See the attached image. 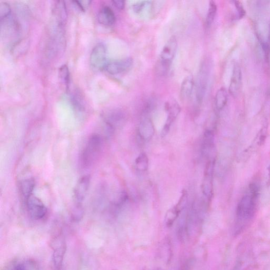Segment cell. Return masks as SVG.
<instances>
[{
	"instance_id": "1",
	"label": "cell",
	"mask_w": 270,
	"mask_h": 270,
	"mask_svg": "<svg viewBox=\"0 0 270 270\" xmlns=\"http://www.w3.org/2000/svg\"><path fill=\"white\" fill-rule=\"evenodd\" d=\"M259 193V187L256 184L250 186L249 194L244 195L239 202L236 211L237 226L236 234L240 233L253 218L256 207V201Z\"/></svg>"
},
{
	"instance_id": "2",
	"label": "cell",
	"mask_w": 270,
	"mask_h": 270,
	"mask_svg": "<svg viewBox=\"0 0 270 270\" xmlns=\"http://www.w3.org/2000/svg\"><path fill=\"white\" fill-rule=\"evenodd\" d=\"M102 147V139L98 134L89 137L79 157V164L82 169H87L93 165L99 158Z\"/></svg>"
},
{
	"instance_id": "3",
	"label": "cell",
	"mask_w": 270,
	"mask_h": 270,
	"mask_svg": "<svg viewBox=\"0 0 270 270\" xmlns=\"http://www.w3.org/2000/svg\"><path fill=\"white\" fill-rule=\"evenodd\" d=\"M178 41L171 37L164 46L156 64V72L159 75H167L170 69L178 49Z\"/></svg>"
},
{
	"instance_id": "4",
	"label": "cell",
	"mask_w": 270,
	"mask_h": 270,
	"mask_svg": "<svg viewBox=\"0 0 270 270\" xmlns=\"http://www.w3.org/2000/svg\"><path fill=\"white\" fill-rule=\"evenodd\" d=\"M210 72V63L207 59L202 61L197 74L195 86L196 100L201 104L206 92Z\"/></svg>"
},
{
	"instance_id": "5",
	"label": "cell",
	"mask_w": 270,
	"mask_h": 270,
	"mask_svg": "<svg viewBox=\"0 0 270 270\" xmlns=\"http://www.w3.org/2000/svg\"><path fill=\"white\" fill-rule=\"evenodd\" d=\"M52 245V263L53 270H61L67 250V245L62 231L56 234Z\"/></svg>"
},
{
	"instance_id": "6",
	"label": "cell",
	"mask_w": 270,
	"mask_h": 270,
	"mask_svg": "<svg viewBox=\"0 0 270 270\" xmlns=\"http://www.w3.org/2000/svg\"><path fill=\"white\" fill-rule=\"evenodd\" d=\"M29 217L34 221H41L48 214V209L40 198L33 194L25 199Z\"/></svg>"
},
{
	"instance_id": "7",
	"label": "cell",
	"mask_w": 270,
	"mask_h": 270,
	"mask_svg": "<svg viewBox=\"0 0 270 270\" xmlns=\"http://www.w3.org/2000/svg\"><path fill=\"white\" fill-rule=\"evenodd\" d=\"M107 49L101 43L96 44L91 51L90 56V65L95 71L104 69L107 64Z\"/></svg>"
},
{
	"instance_id": "8",
	"label": "cell",
	"mask_w": 270,
	"mask_h": 270,
	"mask_svg": "<svg viewBox=\"0 0 270 270\" xmlns=\"http://www.w3.org/2000/svg\"><path fill=\"white\" fill-rule=\"evenodd\" d=\"M126 115L120 109H113L109 111L103 116V120L109 130L113 131L117 127L122 125L126 121Z\"/></svg>"
},
{
	"instance_id": "9",
	"label": "cell",
	"mask_w": 270,
	"mask_h": 270,
	"mask_svg": "<svg viewBox=\"0 0 270 270\" xmlns=\"http://www.w3.org/2000/svg\"><path fill=\"white\" fill-rule=\"evenodd\" d=\"M133 65L132 59L126 58L107 63L104 69L111 75H118L128 71L132 68Z\"/></svg>"
},
{
	"instance_id": "10",
	"label": "cell",
	"mask_w": 270,
	"mask_h": 270,
	"mask_svg": "<svg viewBox=\"0 0 270 270\" xmlns=\"http://www.w3.org/2000/svg\"><path fill=\"white\" fill-rule=\"evenodd\" d=\"M90 185V177L88 175L81 178L76 184L73 194L75 205H83Z\"/></svg>"
},
{
	"instance_id": "11",
	"label": "cell",
	"mask_w": 270,
	"mask_h": 270,
	"mask_svg": "<svg viewBox=\"0 0 270 270\" xmlns=\"http://www.w3.org/2000/svg\"><path fill=\"white\" fill-rule=\"evenodd\" d=\"M166 110L168 112V117L166 123L164 125L161 132V137H166L169 133L171 127L180 114L181 109L178 102L175 100H171L167 103Z\"/></svg>"
},
{
	"instance_id": "12",
	"label": "cell",
	"mask_w": 270,
	"mask_h": 270,
	"mask_svg": "<svg viewBox=\"0 0 270 270\" xmlns=\"http://www.w3.org/2000/svg\"><path fill=\"white\" fill-rule=\"evenodd\" d=\"M214 162L209 160L206 166L204 172V177L202 184V191L204 195L209 199L212 196L213 183L212 177Z\"/></svg>"
},
{
	"instance_id": "13",
	"label": "cell",
	"mask_w": 270,
	"mask_h": 270,
	"mask_svg": "<svg viewBox=\"0 0 270 270\" xmlns=\"http://www.w3.org/2000/svg\"><path fill=\"white\" fill-rule=\"evenodd\" d=\"M97 19L101 25L106 27L114 26L116 20L114 11L109 6H104L100 9Z\"/></svg>"
},
{
	"instance_id": "14",
	"label": "cell",
	"mask_w": 270,
	"mask_h": 270,
	"mask_svg": "<svg viewBox=\"0 0 270 270\" xmlns=\"http://www.w3.org/2000/svg\"><path fill=\"white\" fill-rule=\"evenodd\" d=\"M138 133L141 139L144 141L149 140L155 134V127L153 123L146 118L140 122Z\"/></svg>"
},
{
	"instance_id": "15",
	"label": "cell",
	"mask_w": 270,
	"mask_h": 270,
	"mask_svg": "<svg viewBox=\"0 0 270 270\" xmlns=\"http://www.w3.org/2000/svg\"><path fill=\"white\" fill-rule=\"evenodd\" d=\"M242 75L240 67L236 64L234 66L229 87V92L233 96H236L241 86Z\"/></svg>"
},
{
	"instance_id": "16",
	"label": "cell",
	"mask_w": 270,
	"mask_h": 270,
	"mask_svg": "<svg viewBox=\"0 0 270 270\" xmlns=\"http://www.w3.org/2000/svg\"><path fill=\"white\" fill-rule=\"evenodd\" d=\"M53 15L58 26L64 28L68 18L67 8L64 2L58 1L55 3Z\"/></svg>"
},
{
	"instance_id": "17",
	"label": "cell",
	"mask_w": 270,
	"mask_h": 270,
	"mask_svg": "<svg viewBox=\"0 0 270 270\" xmlns=\"http://www.w3.org/2000/svg\"><path fill=\"white\" fill-rule=\"evenodd\" d=\"M5 270H40L36 262L31 259L15 260L6 266Z\"/></svg>"
},
{
	"instance_id": "18",
	"label": "cell",
	"mask_w": 270,
	"mask_h": 270,
	"mask_svg": "<svg viewBox=\"0 0 270 270\" xmlns=\"http://www.w3.org/2000/svg\"><path fill=\"white\" fill-rule=\"evenodd\" d=\"M153 2L149 1L140 2L133 6V10L137 16L141 17H149L154 10Z\"/></svg>"
},
{
	"instance_id": "19",
	"label": "cell",
	"mask_w": 270,
	"mask_h": 270,
	"mask_svg": "<svg viewBox=\"0 0 270 270\" xmlns=\"http://www.w3.org/2000/svg\"><path fill=\"white\" fill-rule=\"evenodd\" d=\"M194 86V81L192 76H187L183 80L180 96L182 101L189 100L193 92Z\"/></svg>"
},
{
	"instance_id": "20",
	"label": "cell",
	"mask_w": 270,
	"mask_h": 270,
	"mask_svg": "<svg viewBox=\"0 0 270 270\" xmlns=\"http://www.w3.org/2000/svg\"><path fill=\"white\" fill-rule=\"evenodd\" d=\"M36 183L33 179H28L22 181L20 186V192L25 200L33 195Z\"/></svg>"
},
{
	"instance_id": "21",
	"label": "cell",
	"mask_w": 270,
	"mask_h": 270,
	"mask_svg": "<svg viewBox=\"0 0 270 270\" xmlns=\"http://www.w3.org/2000/svg\"><path fill=\"white\" fill-rule=\"evenodd\" d=\"M228 94L225 88H221L218 90L215 97V105L216 109L219 111L224 109L227 104Z\"/></svg>"
},
{
	"instance_id": "22",
	"label": "cell",
	"mask_w": 270,
	"mask_h": 270,
	"mask_svg": "<svg viewBox=\"0 0 270 270\" xmlns=\"http://www.w3.org/2000/svg\"><path fill=\"white\" fill-rule=\"evenodd\" d=\"M217 10L216 3L214 1L210 2L205 20V24L207 28H209L212 25L217 15Z\"/></svg>"
},
{
	"instance_id": "23",
	"label": "cell",
	"mask_w": 270,
	"mask_h": 270,
	"mask_svg": "<svg viewBox=\"0 0 270 270\" xmlns=\"http://www.w3.org/2000/svg\"><path fill=\"white\" fill-rule=\"evenodd\" d=\"M181 211L176 206L168 210L165 217V223L167 227H172L174 222L179 218Z\"/></svg>"
},
{
	"instance_id": "24",
	"label": "cell",
	"mask_w": 270,
	"mask_h": 270,
	"mask_svg": "<svg viewBox=\"0 0 270 270\" xmlns=\"http://www.w3.org/2000/svg\"><path fill=\"white\" fill-rule=\"evenodd\" d=\"M136 169L139 172H146L149 167V159L145 152L140 153L135 160Z\"/></svg>"
},
{
	"instance_id": "25",
	"label": "cell",
	"mask_w": 270,
	"mask_h": 270,
	"mask_svg": "<svg viewBox=\"0 0 270 270\" xmlns=\"http://www.w3.org/2000/svg\"><path fill=\"white\" fill-rule=\"evenodd\" d=\"M72 94L70 96V101H71L73 108L78 113H82L85 111V105L84 100L78 93Z\"/></svg>"
},
{
	"instance_id": "26",
	"label": "cell",
	"mask_w": 270,
	"mask_h": 270,
	"mask_svg": "<svg viewBox=\"0 0 270 270\" xmlns=\"http://www.w3.org/2000/svg\"><path fill=\"white\" fill-rule=\"evenodd\" d=\"M59 75L65 85L66 89L68 90L70 84V72L67 65H64L61 66L59 69Z\"/></svg>"
},
{
	"instance_id": "27",
	"label": "cell",
	"mask_w": 270,
	"mask_h": 270,
	"mask_svg": "<svg viewBox=\"0 0 270 270\" xmlns=\"http://www.w3.org/2000/svg\"><path fill=\"white\" fill-rule=\"evenodd\" d=\"M84 210L83 205H75L72 210L71 219L75 222H78L83 218Z\"/></svg>"
},
{
	"instance_id": "28",
	"label": "cell",
	"mask_w": 270,
	"mask_h": 270,
	"mask_svg": "<svg viewBox=\"0 0 270 270\" xmlns=\"http://www.w3.org/2000/svg\"><path fill=\"white\" fill-rule=\"evenodd\" d=\"M11 9L7 3L0 4V20L5 19L11 16Z\"/></svg>"
},
{
	"instance_id": "29",
	"label": "cell",
	"mask_w": 270,
	"mask_h": 270,
	"mask_svg": "<svg viewBox=\"0 0 270 270\" xmlns=\"http://www.w3.org/2000/svg\"><path fill=\"white\" fill-rule=\"evenodd\" d=\"M231 3L234 4L235 8L237 10L238 18L241 19L244 18L246 15V11L242 4L239 1H233Z\"/></svg>"
},
{
	"instance_id": "30",
	"label": "cell",
	"mask_w": 270,
	"mask_h": 270,
	"mask_svg": "<svg viewBox=\"0 0 270 270\" xmlns=\"http://www.w3.org/2000/svg\"><path fill=\"white\" fill-rule=\"evenodd\" d=\"M188 194L185 190H183L178 203L175 206L182 211L186 205Z\"/></svg>"
},
{
	"instance_id": "31",
	"label": "cell",
	"mask_w": 270,
	"mask_h": 270,
	"mask_svg": "<svg viewBox=\"0 0 270 270\" xmlns=\"http://www.w3.org/2000/svg\"><path fill=\"white\" fill-rule=\"evenodd\" d=\"M91 1H75L73 2L75 5L81 11L85 12L86 9L90 5Z\"/></svg>"
},
{
	"instance_id": "32",
	"label": "cell",
	"mask_w": 270,
	"mask_h": 270,
	"mask_svg": "<svg viewBox=\"0 0 270 270\" xmlns=\"http://www.w3.org/2000/svg\"><path fill=\"white\" fill-rule=\"evenodd\" d=\"M194 265V261L190 259L186 261L180 267L179 270H192Z\"/></svg>"
},
{
	"instance_id": "33",
	"label": "cell",
	"mask_w": 270,
	"mask_h": 270,
	"mask_svg": "<svg viewBox=\"0 0 270 270\" xmlns=\"http://www.w3.org/2000/svg\"><path fill=\"white\" fill-rule=\"evenodd\" d=\"M113 5L117 9L120 10H123L125 7V2L122 0H115L113 1Z\"/></svg>"
},
{
	"instance_id": "34",
	"label": "cell",
	"mask_w": 270,
	"mask_h": 270,
	"mask_svg": "<svg viewBox=\"0 0 270 270\" xmlns=\"http://www.w3.org/2000/svg\"><path fill=\"white\" fill-rule=\"evenodd\" d=\"M147 270H164V269L161 267H156L151 268Z\"/></svg>"
},
{
	"instance_id": "35",
	"label": "cell",
	"mask_w": 270,
	"mask_h": 270,
	"mask_svg": "<svg viewBox=\"0 0 270 270\" xmlns=\"http://www.w3.org/2000/svg\"><path fill=\"white\" fill-rule=\"evenodd\" d=\"M269 43H270V27H269Z\"/></svg>"
},
{
	"instance_id": "36",
	"label": "cell",
	"mask_w": 270,
	"mask_h": 270,
	"mask_svg": "<svg viewBox=\"0 0 270 270\" xmlns=\"http://www.w3.org/2000/svg\"><path fill=\"white\" fill-rule=\"evenodd\" d=\"M268 170H269V175H270V166H269V167Z\"/></svg>"
},
{
	"instance_id": "37",
	"label": "cell",
	"mask_w": 270,
	"mask_h": 270,
	"mask_svg": "<svg viewBox=\"0 0 270 270\" xmlns=\"http://www.w3.org/2000/svg\"><path fill=\"white\" fill-rule=\"evenodd\" d=\"M113 270H117V269H113Z\"/></svg>"
}]
</instances>
